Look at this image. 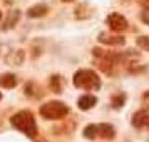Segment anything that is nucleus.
Returning <instances> with one entry per match:
<instances>
[{
  "instance_id": "1",
  "label": "nucleus",
  "mask_w": 149,
  "mask_h": 142,
  "mask_svg": "<svg viewBox=\"0 0 149 142\" xmlns=\"http://www.w3.org/2000/svg\"><path fill=\"white\" fill-rule=\"evenodd\" d=\"M10 124L17 130H20L25 135H29L30 139L37 137V124H35V117L30 110H19L17 114H14L10 117Z\"/></svg>"
},
{
  "instance_id": "2",
  "label": "nucleus",
  "mask_w": 149,
  "mask_h": 142,
  "mask_svg": "<svg viewBox=\"0 0 149 142\" xmlns=\"http://www.w3.org/2000/svg\"><path fill=\"white\" fill-rule=\"evenodd\" d=\"M74 85L84 90H97L101 87V79L91 69H81L74 74Z\"/></svg>"
},
{
  "instance_id": "3",
  "label": "nucleus",
  "mask_w": 149,
  "mask_h": 142,
  "mask_svg": "<svg viewBox=\"0 0 149 142\" xmlns=\"http://www.w3.org/2000/svg\"><path fill=\"white\" fill-rule=\"evenodd\" d=\"M69 114V107L61 100H50L40 105V115L47 121H62Z\"/></svg>"
},
{
  "instance_id": "4",
  "label": "nucleus",
  "mask_w": 149,
  "mask_h": 142,
  "mask_svg": "<svg viewBox=\"0 0 149 142\" xmlns=\"http://www.w3.org/2000/svg\"><path fill=\"white\" fill-rule=\"evenodd\" d=\"M106 22H107L109 28H111L112 32H124V30L127 28V20H126V17L121 15V14H111Z\"/></svg>"
},
{
  "instance_id": "5",
  "label": "nucleus",
  "mask_w": 149,
  "mask_h": 142,
  "mask_svg": "<svg viewBox=\"0 0 149 142\" xmlns=\"http://www.w3.org/2000/svg\"><path fill=\"white\" fill-rule=\"evenodd\" d=\"M25 60V52L22 48H14V50H8V54L5 55V64L12 65V67H20Z\"/></svg>"
},
{
  "instance_id": "6",
  "label": "nucleus",
  "mask_w": 149,
  "mask_h": 142,
  "mask_svg": "<svg viewBox=\"0 0 149 142\" xmlns=\"http://www.w3.org/2000/svg\"><path fill=\"white\" fill-rule=\"evenodd\" d=\"M19 19H20V10H17V8L8 10L7 17H5V20H3V25H2V30H10V28H14L15 25L19 24Z\"/></svg>"
},
{
  "instance_id": "7",
  "label": "nucleus",
  "mask_w": 149,
  "mask_h": 142,
  "mask_svg": "<svg viewBox=\"0 0 149 142\" xmlns=\"http://www.w3.org/2000/svg\"><path fill=\"white\" fill-rule=\"evenodd\" d=\"M132 125L137 129L149 127V110H139L132 115Z\"/></svg>"
},
{
  "instance_id": "8",
  "label": "nucleus",
  "mask_w": 149,
  "mask_h": 142,
  "mask_svg": "<svg viewBox=\"0 0 149 142\" xmlns=\"http://www.w3.org/2000/svg\"><path fill=\"white\" fill-rule=\"evenodd\" d=\"M99 42L106 44V45H122L124 44V37L117 34H101L99 35Z\"/></svg>"
},
{
  "instance_id": "9",
  "label": "nucleus",
  "mask_w": 149,
  "mask_h": 142,
  "mask_svg": "<svg viewBox=\"0 0 149 142\" xmlns=\"http://www.w3.org/2000/svg\"><path fill=\"white\" fill-rule=\"evenodd\" d=\"M97 104V99H95L94 95H82L79 97V100H77V107L81 109V110H89V109H92Z\"/></svg>"
},
{
  "instance_id": "10",
  "label": "nucleus",
  "mask_w": 149,
  "mask_h": 142,
  "mask_svg": "<svg viewBox=\"0 0 149 142\" xmlns=\"http://www.w3.org/2000/svg\"><path fill=\"white\" fill-rule=\"evenodd\" d=\"M47 12H49L47 5H44V3H37V5H34V7H30L27 10V17H30V19H39V17H44Z\"/></svg>"
},
{
  "instance_id": "11",
  "label": "nucleus",
  "mask_w": 149,
  "mask_h": 142,
  "mask_svg": "<svg viewBox=\"0 0 149 142\" xmlns=\"http://www.w3.org/2000/svg\"><path fill=\"white\" fill-rule=\"evenodd\" d=\"M97 129H99V137L106 139V141L114 139L116 130H114V127H112L111 124H99V125H97Z\"/></svg>"
},
{
  "instance_id": "12",
  "label": "nucleus",
  "mask_w": 149,
  "mask_h": 142,
  "mask_svg": "<svg viewBox=\"0 0 149 142\" xmlns=\"http://www.w3.org/2000/svg\"><path fill=\"white\" fill-rule=\"evenodd\" d=\"M17 85V77L14 74H2L0 75V87L14 89Z\"/></svg>"
},
{
  "instance_id": "13",
  "label": "nucleus",
  "mask_w": 149,
  "mask_h": 142,
  "mask_svg": "<svg viewBox=\"0 0 149 142\" xmlns=\"http://www.w3.org/2000/svg\"><path fill=\"white\" fill-rule=\"evenodd\" d=\"M49 85H50V89H52V92L61 94L62 87H64V80H62L61 75H52V77H50V80H49Z\"/></svg>"
},
{
  "instance_id": "14",
  "label": "nucleus",
  "mask_w": 149,
  "mask_h": 142,
  "mask_svg": "<svg viewBox=\"0 0 149 142\" xmlns=\"http://www.w3.org/2000/svg\"><path fill=\"white\" fill-rule=\"evenodd\" d=\"M84 137H87V139H95V137H99V129L95 124H89L86 125L84 129Z\"/></svg>"
},
{
  "instance_id": "15",
  "label": "nucleus",
  "mask_w": 149,
  "mask_h": 142,
  "mask_svg": "<svg viewBox=\"0 0 149 142\" xmlns=\"http://www.w3.org/2000/svg\"><path fill=\"white\" fill-rule=\"evenodd\" d=\"M124 100H126V95L124 94H116L114 97H112V107L119 109L124 105Z\"/></svg>"
},
{
  "instance_id": "16",
  "label": "nucleus",
  "mask_w": 149,
  "mask_h": 142,
  "mask_svg": "<svg viewBox=\"0 0 149 142\" xmlns=\"http://www.w3.org/2000/svg\"><path fill=\"white\" fill-rule=\"evenodd\" d=\"M137 45L142 50H149V37H139L137 39Z\"/></svg>"
},
{
  "instance_id": "17",
  "label": "nucleus",
  "mask_w": 149,
  "mask_h": 142,
  "mask_svg": "<svg viewBox=\"0 0 149 142\" xmlns=\"http://www.w3.org/2000/svg\"><path fill=\"white\" fill-rule=\"evenodd\" d=\"M141 19H142V20H144V22H146V24H148V25H149V8H146V10L142 12Z\"/></svg>"
},
{
  "instance_id": "18",
  "label": "nucleus",
  "mask_w": 149,
  "mask_h": 142,
  "mask_svg": "<svg viewBox=\"0 0 149 142\" xmlns=\"http://www.w3.org/2000/svg\"><path fill=\"white\" fill-rule=\"evenodd\" d=\"M142 102L149 107V90H148V92H144V95H142Z\"/></svg>"
},
{
  "instance_id": "19",
  "label": "nucleus",
  "mask_w": 149,
  "mask_h": 142,
  "mask_svg": "<svg viewBox=\"0 0 149 142\" xmlns=\"http://www.w3.org/2000/svg\"><path fill=\"white\" fill-rule=\"evenodd\" d=\"M141 2H142V3H148V5H149V0H141Z\"/></svg>"
},
{
  "instance_id": "20",
  "label": "nucleus",
  "mask_w": 149,
  "mask_h": 142,
  "mask_svg": "<svg viewBox=\"0 0 149 142\" xmlns=\"http://www.w3.org/2000/svg\"><path fill=\"white\" fill-rule=\"evenodd\" d=\"M0 22H2V10H0Z\"/></svg>"
},
{
  "instance_id": "21",
  "label": "nucleus",
  "mask_w": 149,
  "mask_h": 142,
  "mask_svg": "<svg viewBox=\"0 0 149 142\" xmlns=\"http://www.w3.org/2000/svg\"><path fill=\"white\" fill-rule=\"evenodd\" d=\"M62 2H72V0H62Z\"/></svg>"
},
{
  "instance_id": "22",
  "label": "nucleus",
  "mask_w": 149,
  "mask_h": 142,
  "mask_svg": "<svg viewBox=\"0 0 149 142\" xmlns=\"http://www.w3.org/2000/svg\"><path fill=\"white\" fill-rule=\"evenodd\" d=\"M0 99H2V94H0Z\"/></svg>"
}]
</instances>
